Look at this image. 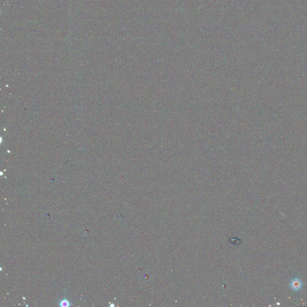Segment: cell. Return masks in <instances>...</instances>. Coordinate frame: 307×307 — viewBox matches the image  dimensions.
Listing matches in <instances>:
<instances>
[{
  "label": "cell",
  "mask_w": 307,
  "mask_h": 307,
  "mask_svg": "<svg viewBox=\"0 0 307 307\" xmlns=\"http://www.w3.org/2000/svg\"><path fill=\"white\" fill-rule=\"evenodd\" d=\"M302 281L298 278L293 279L290 283V288L294 291L299 290L302 288Z\"/></svg>",
  "instance_id": "6da1fadb"
},
{
  "label": "cell",
  "mask_w": 307,
  "mask_h": 307,
  "mask_svg": "<svg viewBox=\"0 0 307 307\" xmlns=\"http://www.w3.org/2000/svg\"><path fill=\"white\" fill-rule=\"evenodd\" d=\"M70 305V302L67 299H63L60 303V306L61 307H69Z\"/></svg>",
  "instance_id": "7a4b0ae2"
}]
</instances>
